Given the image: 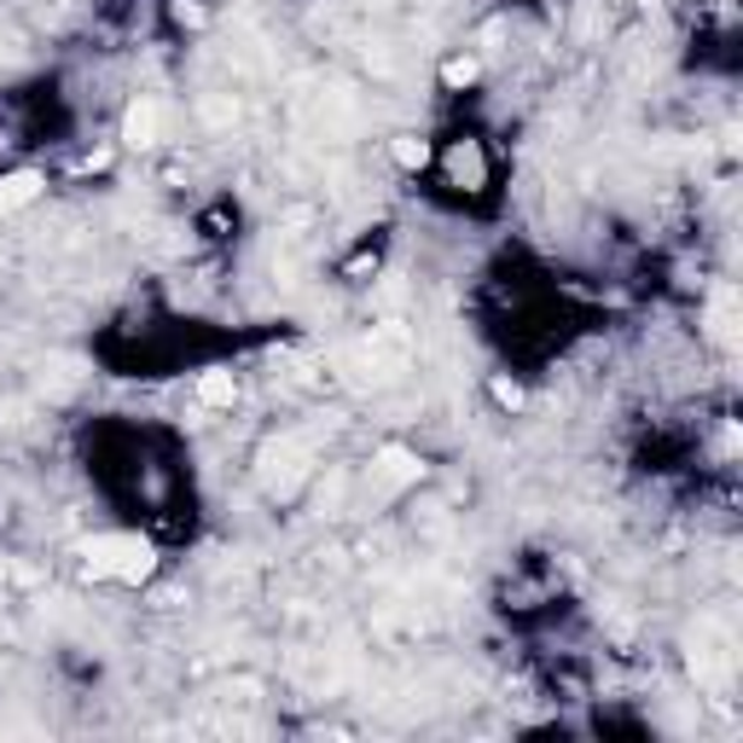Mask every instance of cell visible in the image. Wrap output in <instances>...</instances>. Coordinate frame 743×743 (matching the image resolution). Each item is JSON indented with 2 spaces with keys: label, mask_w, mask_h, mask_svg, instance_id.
Segmentation results:
<instances>
[{
  "label": "cell",
  "mask_w": 743,
  "mask_h": 743,
  "mask_svg": "<svg viewBox=\"0 0 743 743\" xmlns=\"http://www.w3.org/2000/svg\"><path fill=\"white\" fill-rule=\"evenodd\" d=\"M81 557H88V575H117V581H146L157 569V552L140 534H99L81 546Z\"/></svg>",
  "instance_id": "1"
},
{
  "label": "cell",
  "mask_w": 743,
  "mask_h": 743,
  "mask_svg": "<svg viewBox=\"0 0 743 743\" xmlns=\"http://www.w3.org/2000/svg\"><path fill=\"white\" fill-rule=\"evenodd\" d=\"M424 477V465H419V453H407V447H378V459H372V483H378L384 494H401Z\"/></svg>",
  "instance_id": "2"
},
{
  "label": "cell",
  "mask_w": 743,
  "mask_h": 743,
  "mask_svg": "<svg viewBox=\"0 0 743 743\" xmlns=\"http://www.w3.org/2000/svg\"><path fill=\"white\" fill-rule=\"evenodd\" d=\"M157 129H163L157 99H134V106L122 111V146H129V152H152L157 146Z\"/></svg>",
  "instance_id": "3"
},
{
  "label": "cell",
  "mask_w": 743,
  "mask_h": 743,
  "mask_svg": "<svg viewBox=\"0 0 743 743\" xmlns=\"http://www.w3.org/2000/svg\"><path fill=\"white\" fill-rule=\"evenodd\" d=\"M262 477H267V488L274 494H291V483L302 477V442H279V447H267L262 453Z\"/></svg>",
  "instance_id": "4"
},
{
  "label": "cell",
  "mask_w": 743,
  "mask_h": 743,
  "mask_svg": "<svg viewBox=\"0 0 743 743\" xmlns=\"http://www.w3.org/2000/svg\"><path fill=\"white\" fill-rule=\"evenodd\" d=\"M41 180L35 169H12V175H0V215H18V210H30V203L41 198Z\"/></svg>",
  "instance_id": "5"
},
{
  "label": "cell",
  "mask_w": 743,
  "mask_h": 743,
  "mask_svg": "<svg viewBox=\"0 0 743 743\" xmlns=\"http://www.w3.org/2000/svg\"><path fill=\"white\" fill-rule=\"evenodd\" d=\"M447 175H453V186H483V180H488V163H483V146H477V140H453Z\"/></svg>",
  "instance_id": "6"
},
{
  "label": "cell",
  "mask_w": 743,
  "mask_h": 743,
  "mask_svg": "<svg viewBox=\"0 0 743 743\" xmlns=\"http://www.w3.org/2000/svg\"><path fill=\"white\" fill-rule=\"evenodd\" d=\"M709 337L727 343V348L738 337V291H732V285H720V291L709 297Z\"/></svg>",
  "instance_id": "7"
},
{
  "label": "cell",
  "mask_w": 743,
  "mask_h": 743,
  "mask_svg": "<svg viewBox=\"0 0 743 743\" xmlns=\"http://www.w3.org/2000/svg\"><path fill=\"white\" fill-rule=\"evenodd\" d=\"M233 401H239V378L226 366H215V372H203V378H198V407L221 412V407H233Z\"/></svg>",
  "instance_id": "8"
},
{
  "label": "cell",
  "mask_w": 743,
  "mask_h": 743,
  "mask_svg": "<svg viewBox=\"0 0 743 743\" xmlns=\"http://www.w3.org/2000/svg\"><path fill=\"white\" fill-rule=\"evenodd\" d=\"M389 152H396L401 169H424V163H430V146L419 134H396V140H389Z\"/></svg>",
  "instance_id": "9"
},
{
  "label": "cell",
  "mask_w": 743,
  "mask_h": 743,
  "mask_svg": "<svg viewBox=\"0 0 743 743\" xmlns=\"http://www.w3.org/2000/svg\"><path fill=\"white\" fill-rule=\"evenodd\" d=\"M442 81H447V88H465V81H477V58H447V65H442Z\"/></svg>",
  "instance_id": "10"
},
{
  "label": "cell",
  "mask_w": 743,
  "mask_h": 743,
  "mask_svg": "<svg viewBox=\"0 0 743 743\" xmlns=\"http://www.w3.org/2000/svg\"><path fill=\"white\" fill-rule=\"evenodd\" d=\"M494 401H500V407H511V412H518V407H523V389H518V384H511V378H494Z\"/></svg>",
  "instance_id": "11"
}]
</instances>
